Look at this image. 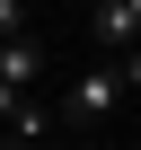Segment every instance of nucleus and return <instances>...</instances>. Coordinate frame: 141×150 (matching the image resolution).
Here are the masks:
<instances>
[{
    "label": "nucleus",
    "instance_id": "obj_1",
    "mask_svg": "<svg viewBox=\"0 0 141 150\" xmlns=\"http://www.w3.org/2000/svg\"><path fill=\"white\" fill-rule=\"evenodd\" d=\"M88 35L123 62V53H141V0H97L88 9Z\"/></svg>",
    "mask_w": 141,
    "mask_h": 150
},
{
    "label": "nucleus",
    "instance_id": "obj_2",
    "mask_svg": "<svg viewBox=\"0 0 141 150\" xmlns=\"http://www.w3.org/2000/svg\"><path fill=\"white\" fill-rule=\"evenodd\" d=\"M35 80H44V44H35V35H9V44H0V97H18V106H27Z\"/></svg>",
    "mask_w": 141,
    "mask_h": 150
},
{
    "label": "nucleus",
    "instance_id": "obj_3",
    "mask_svg": "<svg viewBox=\"0 0 141 150\" xmlns=\"http://www.w3.org/2000/svg\"><path fill=\"white\" fill-rule=\"evenodd\" d=\"M115 97H123L115 62H97V71H80V80H70V115H115Z\"/></svg>",
    "mask_w": 141,
    "mask_h": 150
},
{
    "label": "nucleus",
    "instance_id": "obj_4",
    "mask_svg": "<svg viewBox=\"0 0 141 150\" xmlns=\"http://www.w3.org/2000/svg\"><path fill=\"white\" fill-rule=\"evenodd\" d=\"M115 80H123V88H141V53H123V62H115Z\"/></svg>",
    "mask_w": 141,
    "mask_h": 150
},
{
    "label": "nucleus",
    "instance_id": "obj_5",
    "mask_svg": "<svg viewBox=\"0 0 141 150\" xmlns=\"http://www.w3.org/2000/svg\"><path fill=\"white\" fill-rule=\"evenodd\" d=\"M132 150H141V141H132Z\"/></svg>",
    "mask_w": 141,
    "mask_h": 150
}]
</instances>
